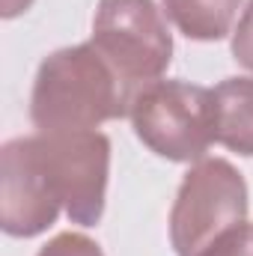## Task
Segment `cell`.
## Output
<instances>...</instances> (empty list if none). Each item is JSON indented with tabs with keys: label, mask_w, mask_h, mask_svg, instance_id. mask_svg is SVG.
Segmentation results:
<instances>
[{
	"label": "cell",
	"mask_w": 253,
	"mask_h": 256,
	"mask_svg": "<svg viewBox=\"0 0 253 256\" xmlns=\"http://www.w3.org/2000/svg\"><path fill=\"white\" fill-rule=\"evenodd\" d=\"M128 120L137 140L164 161L196 164L214 140V96L190 80H152L134 92Z\"/></svg>",
	"instance_id": "obj_2"
},
{
	"label": "cell",
	"mask_w": 253,
	"mask_h": 256,
	"mask_svg": "<svg viewBox=\"0 0 253 256\" xmlns=\"http://www.w3.org/2000/svg\"><path fill=\"white\" fill-rule=\"evenodd\" d=\"M63 212L36 134L15 137L0 152V226L12 238H36L48 232Z\"/></svg>",
	"instance_id": "obj_6"
},
{
	"label": "cell",
	"mask_w": 253,
	"mask_h": 256,
	"mask_svg": "<svg viewBox=\"0 0 253 256\" xmlns=\"http://www.w3.org/2000/svg\"><path fill=\"white\" fill-rule=\"evenodd\" d=\"M30 6H33V0H3L0 15H3V18H18V15H24Z\"/></svg>",
	"instance_id": "obj_12"
},
{
	"label": "cell",
	"mask_w": 253,
	"mask_h": 256,
	"mask_svg": "<svg viewBox=\"0 0 253 256\" xmlns=\"http://www.w3.org/2000/svg\"><path fill=\"white\" fill-rule=\"evenodd\" d=\"M39 155L60 194L63 212L78 226H96L104 218L110 140L96 128L84 131H36Z\"/></svg>",
	"instance_id": "obj_5"
},
{
	"label": "cell",
	"mask_w": 253,
	"mask_h": 256,
	"mask_svg": "<svg viewBox=\"0 0 253 256\" xmlns=\"http://www.w3.org/2000/svg\"><path fill=\"white\" fill-rule=\"evenodd\" d=\"M90 42L131 92L161 80L173 63V33L155 0H98Z\"/></svg>",
	"instance_id": "obj_3"
},
{
	"label": "cell",
	"mask_w": 253,
	"mask_h": 256,
	"mask_svg": "<svg viewBox=\"0 0 253 256\" xmlns=\"http://www.w3.org/2000/svg\"><path fill=\"white\" fill-rule=\"evenodd\" d=\"M200 256H253V224H238L214 238Z\"/></svg>",
	"instance_id": "obj_9"
},
{
	"label": "cell",
	"mask_w": 253,
	"mask_h": 256,
	"mask_svg": "<svg viewBox=\"0 0 253 256\" xmlns=\"http://www.w3.org/2000/svg\"><path fill=\"white\" fill-rule=\"evenodd\" d=\"M36 256H104L102 248L84 232H60Z\"/></svg>",
	"instance_id": "obj_10"
},
{
	"label": "cell",
	"mask_w": 253,
	"mask_h": 256,
	"mask_svg": "<svg viewBox=\"0 0 253 256\" xmlns=\"http://www.w3.org/2000/svg\"><path fill=\"white\" fill-rule=\"evenodd\" d=\"M134 92L92 42L48 54L33 80L30 120L36 131H84L128 116Z\"/></svg>",
	"instance_id": "obj_1"
},
{
	"label": "cell",
	"mask_w": 253,
	"mask_h": 256,
	"mask_svg": "<svg viewBox=\"0 0 253 256\" xmlns=\"http://www.w3.org/2000/svg\"><path fill=\"white\" fill-rule=\"evenodd\" d=\"M214 140L253 158V78H226L214 90Z\"/></svg>",
	"instance_id": "obj_7"
},
{
	"label": "cell",
	"mask_w": 253,
	"mask_h": 256,
	"mask_svg": "<svg viewBox=\"0 0 253 256\" xmlns=\"http://www.w3.org/2000/svg\"><path fill=\"white\" fill-rule=\"evenodd\" d=\"M230 48H232V60L242 68L253 72V0H248V6L238 15V24L232 30Z\"/></svg>",
	"instance_id": "obj_11"
},
{
	"label": "cell",
	"mask_w": 253,
	"mask_h": 256,
	"mask_svg": "<svg viewBox=\"0 0 253 256\" xmlns=\"http://www.w3.org/2000/svg\"><path fill=\"white\" fill-rule=\"evenodd\" d=\"M248 182L226 158H202L185 173L170 208L176 256H200L226 230L248 220Z\"/></svg>",
	"instance_id": "obj_4"
},
{
	"label": "cell",
	"mask_w": 253,
	"mask_h": 256,
	"mask_svg": "<svg viewBox=\"0 0 253 256\" xmlns=\"http://www.w3.org/2000/svg\"><path fill=\"white\" fill-rule=\"evenodd\" d=\"M167 21L194 42H220L236 30L242 0H161Z\"/></svg>",
	"instance_id": "obj_8"
}]
</instances>
